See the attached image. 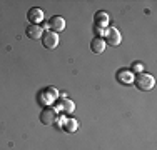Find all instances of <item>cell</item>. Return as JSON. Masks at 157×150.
<instances>
[{
	"mask_svg": "<svg viewBox=\"0 0 157 150\" xmlns=\"http://www.w3.org/2000/svg\"><path fill=\"white\" fill-rule=\"evenodd\" d=\"M134 84H136V87L139 88V90H142V92H147V90L154 88L155 80H154V77H152V75H149V73H139L136 77V80H134Z\"/></svg>",
	"mask_w": 157,
	"mask_h": 150,
	"instance_id": "cell-1",
	"label": "cell"
},
{
	"mask_svg": "<svg viewBox=\"0 0 157 150\" xmlns=\"http://www.w3.org/2000/svg\"><path fill=\"white\" fill-rule=\"evenodd\" d=\"M42 43H44L45 48L54 50V48L59 45V35L55 32H52V30H47V32H44V35H42Z\"/></svg>",
	"mask_w": 157,
	"mask_h": 150,
	"instance_id": "cell-2",
	"label": "cell"
},
{
	"mask_svg": "<svg viewBox=\"0 0 157 150\" xmlns=\"http://www.w3.org/2000/svg\"><path fill=\"white\" fill-rule=\"evenodd\" d=\"M55 120H57V110L52 107H47L44 108L42 112H40V122L45 123V125H52V123H55Z\"/></svg>",
	"mask_w": 157,
	"mask_h": 150,
	"instance_id": "cell-3",
	"label": "cell"
},
{
	"mask_svg": "<svg viewBox=\"0 0 157 150\" xmlns=\"http://www.w3.org/2000/svg\"><path fill=\"white\" fill-rule=\"evenodd\" d=\"M121 40H122V37H121V32H119L117 28L110 27V28L105 30V43L112 45V47H117V45L121 43Z\"/></svg>",
	"mask_w": 157,
	"mask_h": 150,
	"instance_id": "cell-4",
	"label": "cell"
},
{
	"mask_svg": "<svg viewBox=\"0 0 157 150\" xmlns=\"http://www.w3.org/2000/svg\"><path fill=\"white\" fill-rule=\"evenodd\" d=\"M55 99H57V90L52 88V87L42 90V92L39 93V100H40L42 103H52Z\"/></svg>",
	"mask_w": 157,
	"mask_h": 150,
	"instance_id": "cell-5",
	"label": "cell"
},
{
	"mask_svg": "<svg viewBox=\"0 0 157 150\" xmlns=\"http://www.w3.org/2000/svg\"><path fill=\"white\" fill-rule=\"evenodd\" d=\"M48 27H50L52 32H62L63 28H65V20H63V17L60 15H55V17H52L50 20H48Z\"/></svg>",
	"mask_w": 157,
	"mask_h": 150,
	"instance_id": "cell-6",
	"label": "cell"
},
{
	"mask_svg": "<svg viewBox=\"0 0 157 150\" xmlns=\"http://www.w3.org/2000/svg\"><path fill=\"white\" fill-rule=\"evenodd\" d=\"M27 18L32 22V25H40L44 20V12L40 9H37V7H33L27 12Z\"/></svg>",
	"mask_w": 157,
	"mask_h": 150,
	"instance_id": "cell-7",
	"label": "cell"
},
{
	"mask_svg": "<svg viewBox=\"0 0 157 150\" xmlns=\"http://www.w3.org/2000/svg\"><path fill=\"white\" fill-rule=\"evenodd\" d=\"M74 108H75V105H74L72 100H69L67 97H62V99L59 100V105H57L55 110H62V112H65V114H72Z\"/></svg>",
	"mask_w": 157,
	"mask_h": 150,
	"instance_id": "cell-8",
	"label": "cell"
},
{
	"mask_svg": "<svg viewBox=\"0 0 157 150\" xmlns=\"http://www.w3.org/2000/svg\"><path fill=\"white\" fill-rule=\"evenodd\" d=\"M25 33H27L29 39H32V40H39L40 37L44 35V28L40 27V25H29L27 30H25Z\"/></svg>",
	"mask_w": 157,
	"mask_h": 150,
	"instance_id": "cell-9",
	"label": "cell"
},
{
	"mask_svg": "<svg viewBox=\"0 0 157 150\" xmlns=\"http://www.w3.org/2000/svg\"><path fill=\"white\" fill-rule=\"evenodd\" d=\"M90 50L94 52V54H102V52L105 50V40H104L102 37H95L90 43Z\"/></svg>",
	"mask_w": 157,
	"mask_h": 150,
	"instance_id": "cell-10",
	"label": "cell"
},
{
	"mask_svg": "<svg viewBox=\"0 0 157 150\" xmlns=\"http://www.w3.org/2000/svg\"><path fill=\"white\" fill-rule=\"evenodd\" d=\"M117 80H121L122 84H125V85H130L134 82V73L130 72V70H121V72L117 73Z\"/></svg>",
	"mask_w": 157,
	"mask_h": 150,
	"instance_id": "cell-11",
	"label": "cell"
},
{
	"mask_svg": "<svg viewBox=\"0 0 157 150\" xmlns=\"http://www.w3.org/2000/svg\"><path fill=\"white\" fill-rule=\"evenodd\" d=\"M107 24H109V13L97 12L95 13V25L97 27H107Z\"/></svg>",
	"mask_w": 157,
	"mask_h": 150,
	"instance_id": "cell-12",
	"label": "cell"
},
{
	"mask_svg": "<svg viewBox=\"0 0 157 150\" xmlns=\"http://www.w3.org/2000/svg\"><path fill=\"white\" fill-rule=\"evenodd\" d=\"M78 129V123H77V120H74V118H69V120H63V130H67V132H75V130Z\"/></svg>",
	"mask_w": 157,
	"mask_h": 150,
	"instance_id": "cell-13",
	"label": "cell"
},
{
	"mask_svg": "<svg viewBox=\"0 0 157 150\" xmlns=\"http://www.w3.org/2000/svg\"><path fill=\"white\" fill-rule=\"evenodd\" d=\"M132 70H134V72L142 73V70H144V65H142L140 62H136V63H132Z\"/></svg>",
	"mask_w": 157,
	"mask_h": 150,
	"instance_id": "cell-14",
	"label": "cell"
}]
</instances>
